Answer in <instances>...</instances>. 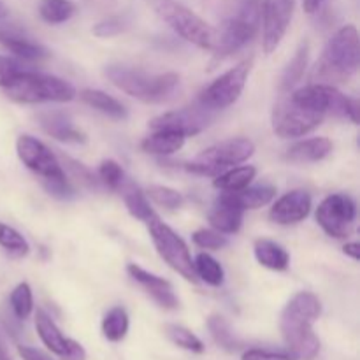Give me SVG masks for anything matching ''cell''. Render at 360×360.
<instances>
[{
    "mask_svg": "<svg viewBox=\"0 0 360 360\" xmlns=\"http://www.w3.org/2000/svg\"><path fill=\"white\" fill-rule=\"evenodd\" d=\"M322 315V302L313 292H297L280 316V330L288 354L295 360H315L320 354V340L313 323Z\"/></svg>",
    "mask_w": 360,
    "mask_h": 360,
    "instance_id": "obj_1",
    "label": "cell"
},
{
    "mask_svg": "<svg viewBox=\"0 0 360 360\" xmlns=\"http://www.w3.org/2000/svg\"><path fill=\"white\" fill-rule=\"evenodd\" d=\"M360 67L359 32L355 25H345L327 41L322 55L311 70V83H347Z\"/></svg>",
    "mask_w": 360,
    "mask_h": 360,
    "instance_id": "obj_2",
    "label": "cell"
},
{
    "mask_svg": "<svg viewBox=\"0 0 360 360\" xmlns=\"http://www.w3.org/2000/svg\"><path fill=\"white\" fill-rule=\"evenodd\" d=\"M105 76L116 88L144 104H164L179 86V74L176 72L150 74L141 69L109 65Z\"/></svg>",
    "mask_w": 360,
    "mask_h": 360,
    "instance_id": "obj_3",
    "label": "cell"
},
{
    "mask_svg": "<svg viewBox=\"0 0 360 360\" xmlns=\"http://www.w3.org/2000/svg\"><path fill=\"white\" fill-rule=\"evenodd\" d=\"M7 97L20 104H42V102H70L76 98V88L69 81L51 74L23 69L16 79L4 88Z\"/></svg>",
    "mask_w": 360,
    "mask_h": 360,
    "instance_id": "obj_4",
    "label": "cell"
},
{
    "mask_svg": "<svg viewBox=\"0 0 360 360\" xmlns=\"http://www.w3.org/2000/svg\"><path fill=\"white\" fill-rule=\"evenodd\" d=\"M151 7L179 37L197 48L213 51L217 44V30L192 9L176 0H151Z\"/></svg>",
    "mask_w": 360,
    "mask_h": 360,
    "instance_id": "obj_5",
    "label": "cell"
},
{
    "mask_svg": "<svg viewBox=\"0 0 360 360\" xmlns=\"http://www.w3.org/2000/svg\"><path fill=\"white\" fill-rule=\"evenodd\" d=\"M260 25V0H246L239 13L227 21L220 32L217 30L214 44V62H224L231 55L245 48L253 37Z\"/></svg>",
    "mask_w": 360,
    "mask_h": 360,
    "instance_id": "obj_6",
    "label": "cell"
},
{
    "mask_svg": "<svg viewBox=\"0 0 360 360\" xmlns=\"http://www.w3.org/2000/svg\"><path fill=\"white\" fill-rule=\"evenodd\" d=\"M255 153V144L248 137H234L221 141L197 155L193 162H188L185 169L197 176H213L217 178L224 171L234 165L245 164Z\"/></svg>",
    "mask_w": 360,
    "mask_h": 360,
    "instance_id": "obj_7",
    "label": "cell"
},
{
    "mask_svg": "<svg viewBox=\"0 0 360 360\" xmlns=\"http://www.w3.org/2000/svg\"><path fill=\"white\" fill-rule=\"evenodd\" d=\"M290 95L299 104L320 112L326 118L338 116V118L350 120L355 125L359 123V102L341 94L333 84L309 83L295 91H290Z\"/></svg>",
    "mask_w": 360,
    "mask_h": 360,
    "instance_id": "obj_8",
    "label": "cell"
},
{
    "mask_svg": "<svg viewBox=\"0 0 360 360\" xmlns=\"http://www.w3.org/2000/svg\"><path fill=\"white\" fill-rule=\"evenodd\" d=\"M323 120H326L323 115L294 101L290 91H287V94H283L278 98V102L273 108V115H271L274 134L281 137V139L304 137L306 134L319 129Z\"/></svg>",
    "mask_w": 360,
    "mask_h": 360,
    "instance_id": "obj_9",
    "label": "cell"
},
{
    "mask_svg": "<svg viewBox=\"0 0 360 360\" xmlns=\"http://www.w3.org/2000/svg\"><path fill=\"white\" fill-rule=\"evenodd\" d=\"M146 225L148 231H150L151 241H153L158 255L165 260V264L178 274H181L186 281L197 283L199 278H197L195 269H193V259L190 255L186 243L167 224H164L158 218V214L150 218Z\"/></svg>",
    "mask_w": 360,
    "mask_h": 360,
    "instance_id": "obj_10",
    "label": "cell"
},
{
    "mask_svg": "<svg viewBox=\"0 0 360 360\" xmlns=\"http://www.w3.org/2000/svg\"><path fill=\"white\" fill-rule=\"evenodd\" d=\"M250 70H252V60H243V62H239L238 65L229 69L220 77H217L200 94L199 104L204 105L211 112L231 108L241 97L243 90L246 86V81H248Z\"/></svg>",
    "mask_w": 360,
    "mask_h": 360,
    "instance_id": "obj_11",
    "label": "cell"
},
{
    "mask_svg": "<svg viewBox=\"0 0 360 360\" xmlns=\"http://www.w3.org/2000/svg\"><path fill=\"white\" fill-rule=\"evenodd\" d=\"M315 218L327 236L334 239H345L354 231L357 206L347 193H330L319 204Z\"/></svg>",
    "mask_w": 360,
    "mask_h": 360,
    "instance_id": "obj_12",
    "label": "cell"
},
{
    "mask_svg": "<svg viewBox=\"0 0 360 360\" xmlns=\"http://www.w3.org/2000/svg\"><path fill=\"white\" fill-rule=\"evenodd\" d=\"M16 153L21 164L27 169H30L32 172H35L41 178V181L67 178L65 171L62 167V162L37 137L28 136V134L18 137Z\"/></svg>",
    "mask_w": 360,
    "mask_h": 360,
    "instance_id": "obj_13",
    "label": "cell"
},
{
    "mask_svg": "<svg viewBox=\"0 0 360 360\" xmlns=\"http://www.w3.org/2000/svg\"><path fill=\"white\" fill-rule=\"evenodd\" d=\"M295 0H262L260 2V25H262V48L266 55L278 49L283 41L292 16Z\"/></svg>",
    "mask_w": 360,
    "mask_h": 360,
    "instance_id": "obj_14",
    "label": "cell"
},
{
    "mask_svg": "<svg viewBox=\"0 0 360 360\" xmlns=\"http://www.w3.org/2000/svg\"><path fill=\"white\" fill-rule=\"evenodd\" d=\"M213 120V112L207 111L199 102L188 108L164 112L150 122L151 130H172L181 136L190 137L202 132Z\"/></svg>",
    "mask_w": 360,
    "mask_h": 360,
    "instance_id": "obj_15",
    "label": "cell"
},
{
    "mask_svg": "<svg viewBox=\"0 0 360 360\" xmlns=\"http://www.w3.org/2000/svg\"><path fill=\"white\" fill-rule=\"evenodd\" d=\"M311 206V195L306 190H290L273 204L269 218L278 225H295L308 218Z\"/></svg>",
    "mask_w": 360,
    "mask_h": 360,
    "instance_id": "obj_16",
    "label": "cell"
},
{
    "mask_svg": "<svg viewBox=\"0 0 360 360\" xmlns=\"http://www.w3.org/2000/svg\"><path fill=\"white\" fill-rule=\"evenodd\" d=\"M127 273L132 278L136 283H139L141 287L146 290V294L157 302L160 308L164 309H176L179 306L178 297L174 294V288L164 278L157 276V274L150 273V271L143 269L137 264H129L127 266Z\"/></svg>",
    "mask_w": 360,
    "mask_h": 360,
    "instance_id": "obj_17",
    "label": "cell"
},
{
    "mask_svg": "<svg viewBox=\"0 0 360 360\" xmlns=\"http://www.w3.org/2000/svg\"><path fill=\"white\" fill-rule=\"evenodd\" d=\"M245 218V210L234 200L232 193L224 192L220 193L211 207L207 220H210L211 229L221 232V234H236L239 232Z\"/></svg>",
    "mask_w": 360,
    "mask_h": 360,
    "instance_id": "obj_18",
    "label": "cell"
},
{
    "mask_svg": "<svg viewBox=\"0 0 360 360\" xmlns=\"http://www.w3.org/2000/svg\"><path fill=\"white\" fill-rule=\"evenodd\" d=\"M39 125L48 136L53 139L62 141V143L84 144L86 143V134L77 129L72 123L69 115L62 111H44L37 116Z\"/></svg>",
    "mask_w": 360,
    "mask_h": 360,
    "instance_id": "obj_19",
    "label": "cell"
},
{
    "mask_svg": "<svg viewBox=\"0 0 360 360\" xmlns=\"http://www.w3.org/2000/svg\"><path fill=\"white\" fill-rule=\"evenodd\" d=\"M334 150L333 141L327 137H311L292 144L285 153V158L292 164H315L329 157Z\"/></svg>",
    "mask_w": 360,
    "mask_h": 360,
    "instance_id": "obj_20",
    "label": "cell"
},
{
    "mask_svg": "<svg viewBox=\"0 0 360 360\" xmlns=\"http://www.w3.org/2000/svg\"><path fill=\"white\" fill-rule=\"evenodd\" d=\"M35 329H37V334L42 343H44V347L55 355H58L60 359H63L67 348H69L70 338L63 336L62 330L56 327L51 316L42 311V309H37V313H35Z\"/></svg>",
    "mask_w": 360,
    "mask_h": 360,
    "instance_id": "obj_21",
    "label": "cell"
},
{
    "mask_svg": "<svg viewBox=\"0 0 360 360\" xmlns=\"http://www.w3.org/2000/svg\"><path fill=\"white\" fill-rule=\"evenodd\" d=\"M0 42L7 51L13 53L14 58L21 60V62H39V60L49 56V51L44 46L27 37H21V35L11 34V32H0Z\"/></svg>",
    "mask_w": 360,
    "mask_h": 360,
    "instance_id": "obj_22",
    "label": "cell"
},
{
    "mask_svg": "<svg viewBox=\"0 0 360 360\" xmlns=\"http://www.w3.org/2000/svg\"><path fill=\"white\" fill-rule=\"evenodd\" d=\"M185 136L172 130H153V134L144 137L141 148L144 153L157 155V157H169V155L178 153L185 144Z\"/></svg>",
    "mask_w": 360,
    "mask_h": 360,
    "instance_id": "obj_23",
    "label": "cell"
},
{
    "mask_svg": "<svg viewBox=\"0 0 360 360\" xmlns=\"http://www.w3.org/2000/svg\"><path fill=\"white\" fill-rule=\"evenodd\" d=\"M253 252H255L257 262L262 267H266V269L287 271L288 266H290V255L276 241H271V239H257L255 246H253Z\"/></svg>",
    "mask_w": 360,
    "mask_h": 360,
    "instance_id": "obj_24",
    "label": "cell"
},
{
    "mask_svg": "<svg viewBox=\"0 0 360 360\" xmlns=\"http://www.w3.org/2000/svg\"><path fill=\"white\" fill-rule=\"evenodd\" d=\"M79 98L84 102L86 105L94 108L95 111L102 112V115L109 116L112 120H125L129 116L127 112L125 105L115 98L112 95L105 94L102 90H94V88H86L79 94Z\"/></svg>",
    "mask_w": 360,
    "mask_h": 360,
    "instance_id": "obj_25",
    "label": "cell"
},
{
    "mask_svg": "<svg viewBox=\"0 0 360 360\" xmlns=\"http://www.w3.org/2000/svg\"><path fill=\"white\" fill-rule=\"evenodd\" d=\"M257 176V167L253 165H239V167H229L221 174L214 178L213 186L220 192H239L246 186L252 185Z\"/></svg>",
    "mask_w": 360,
    "mask_h": 360,
    "instance_id": "obj_26",
    "label": "cell"
},
{
    "mask_svg": "<svg viewBox=\"0 0 360 360\" xmlns=\"http://www.w3.org/2000/svg\"><path fill=\"white\" fill-rule=\"evenodd\" d=\"M232 193L236 202L243 207V210H260V207L267 206L274 200L278 190L273 185H257V186H246L245 190L239 192H229Z\"/></svg>",
    "mask_w": 360,
    "mask_h": 360,
    "instance_id": "obj_27",
    "label": "cell"
},
{
    "mask_svg": "<svg viewBox=\"0 0 360 360\" xmlns=\"http://www.w3.org/2000/svg\"><path fill=\"white\" fill-rule=\"evenodd\" d=\"M308 58H309V44L308 42H302L301 46L295 51L294 58L288 62V65L285 67L283 76H281V83H280V90L283 94L290 91L299 81L302 79L306 72V67H308Z\"/></svg>",
    "mask_w": 360,
    "mask_h": 360,
    "instance_id": "obj_28",
    "label": "cell"
},
{
    "mask_svg": "<svg viewBox=\"0 0 360 360\" xmlns=\"http://www.w3.org/2000/svg\"><path fill=\"white\" fill-rule=\"evenodd\" d=\"M129 315L122 306H115L105 313L102 320V334L111 343H120L129 333Z\"/></svg>",
    "mask_w": 360,
    "mask_h": 360,
    "instance_id": "obj_29",
    "label": "cell"
},
{
    "mask_svg": "<svg viewBox=\"0 0 360 360\" xmlns=\"http://www.w3.org/2000/svg\"><path fill=\"white\" fill-rule=\"evenodd\" d=\"M77 6L72 0H41L39 14L49 25H60L69 21L76 14Z\"/></svg>",
    "mask_w": 360,
    "mask_h": 360,
    "instance_id": "obj_30",
    "label": "cell"
},
{
    "mask_svg": "<svg viewBox=\"0 0 360 360\" xmlns=\"http://www.w3.org/2000/svg\"><path fill=\"white\" fill-rule=\"evenodd\" d=\"M193 269H195L197 278L210 285V287H220L225 280L224 267L210 253H199L193 260Z\"/></svg>",
    "mask_w": 360,
    "mask_h": 360,
    "instance_id": "obj_31",
    "label": "cell"
},
{
    "mask_svg": "<svg viewBox=\"0 0 360 360\" xmlns=\"http://www.w3.org/2000/svg\"><path fill=\"white\" fill-rule=\"evenodd\" d=\"M207 329L213 336L214 343L225 352H238L241 348V341L234 336L227 320L220 315H211L207 319Z\"/></svg>",
    "mask_w": 360,
    "mask_h": 360,
    "instance_id": "obj_32",
    "label": "cell"
},
{
    "mask_svg": "<svg viewBox=\"0 0 360 360\" xmlns=\"http://www.w3.org/2000/svg\"><path fill=\"white\" fill-rule=\"evenodd\" d=\"M123 200H125V206L129 210V213L134 218H137V220L144 221V224L157 214L153 211V207H151L146 193L141 192L137 186H129L125 190V193H123Z\"/></svg>",
    "mask_w": 360,
    "mask_h": 360,
    "instance_id": "obj_33",
    "label": "cell"
},
{
    "mask_svg": "<svg viewBox=\"0 0 360 360\" xmlns=\"http://www.w3.org/2000/svg\"><path fill=\"white\" fill-rule=\"evenodd\" d=\"M0 246L13 259H23L30 252V245H28L27 239L16 229H13L7 224H2V221H0Z\"/></svg>",
    "mask_w": 360,
    "mask_h": 360,
    "instance_id": "obj_34",
    "label": "cell"
},
{
    "mask_svg": "<svg viewBox=\"0 0 360 360\" xmlns=\"http://www.w3.org/2000/svg\"><path fill=\"white\" fill-rule=\"evenodd\" d=\"M11 311L16 320H27L34 311V294L28 283H18L9 297Z\"/></svg>",
    "mask_w": 360,
    "mask_h": 360,
    "instance_id": "obj_35",
    "label": "cell"
},
{
    "mask_svg": "<svg viewBox=\"0 0 360 360\" xmlns=\"http://www.w3.org/2000/svg\"><path fill=\"white\" fill-rule=\"evenodd\" d=\"M165 334L169 340L176 345V347L183 348L192 354H202L204 343L192 333V330L185 329L181 326H165Z\"/></svg>",
    "mask_w": 360,
    "mask_h": 360,
    "instance_id": "obj_36",
    "label": "cell"
},
{
    "mask_svg": "<svg viewBox=\"0 0 360 360\" xmlns=\"http://www.w3.org/2000/svg\"><path fill=\"white\" fill-rule=\"evenodd\" d=\"M146 197H150L155 204L165 207V210H178L185 202V199H183V195L178 190L164 185H151L146 190Z\"/></svg>",
    "mask_w": 360,
    "mask_h": 360,
    "instance_id": "obj_37",
    "label": "cell"
},
{
    "mask_svg": "<svg viewBox=\"0 0 360 360\" xmlns=\"http://www.w3.org/2000/svg\"><path fill=\"white\" fill-rule=\"evenodd\" d=\"M123 178H125L123 169L116 160L108 158L98 165V181L108 186L109 190H118L123 185Z\"/></svg>",
    "mask_w": 360,
    "mask_h": 360,
    "instance_id": "obj_38",
    "label": "cell"
},
{
    "mask_svg": "<svg viewBox=\"0 0 360 360\" xmlns=\"http://www.w3.org/2000/svg\"><path fill=\"white\" fill-rule=\"evenodd\" d=\"M192 239L202 250H221L229 245L227 236L214 231V229H199V231L193 232Z\"/></svg>",
    "mask_w": 360,
    "mask_h": 360,
    "instance_id": "obj_39",
    "label": "cell"
},
{
    "mask_svg": "<svg viewBox=\"0 0 360 360\" xmlns=\"http://www.w3.org/2000/svg\"><path fill=\"white\" fill-rule=\"evenodd\" d=\"M60 160L63 162V165H65L67 171L70 172V176H72L74 179H77L79 183H83L84 186H88V188H95V186L98 185V179L95 178L94 172H91L86 165H83L81 162L74 160V158L65 157V155H62V157H60Z\"/></svg>",
    "mask_w": 360,
    "mask_h": 360,
    "instance_id": "obj_40",
    "label": "cell"
},
{
    "mask_svg": "<svg viewBox=\"0 0 360 360\" xmlns=\"http://www.w3.org/2000/svg\"><path fill=\"white\" fill-rule=\"evenodd\" d=\"M23 62L14 56H6L0 55V88H7L14 79H16L18 74L23 70Z\"/></svg>",
    "mask_w": 360,
    "mask_h": 360,
    "instance_id": "obj_41",
    "label": "cell"
},
{
    "mask_svg": "<svg viewBox=\"0 0 360 360\" xmlns=\"http://www.w3.org/2000/svg\"><path fill=\"white\" fill-rule=\"evenodd\" d=\"M241 360H295L288 352H271L262 348H252L241 355Z\"/></svg>",
    "mask_w": 360,
    "mask_h": 360,
    "instance_id": "obj_42",
    "label": "cell"
},
{
    "mask_svg": "<svg viewBox=\"0 0 360 360\" xmlns=\"http://www.w3.org/2000/svg\"><path fill=\"white\" fill-rule=\"evenodd\" d=\"M120 32H122V23L118 20H105L94 27V34L97 37H112V35H118Z\"/></svg>",
    "mask_w": 360,
    "mask_h": 360,
    "instance_id": "obj_43",
    "label": "cell"
},
{
    "mask_svg": "<svg viewBox=\"0 0 360 360\" xmlns=\"http://www.w3.org/2000/svg\"><path fill=\"white\" fill-rule=\"evenodd\" d=\"M62 360H86V350L83 348V345H79L77 341L70 340L69 348H67L65 355Z\"/></svg>",
    "mask_w": 360,
    "mask_h": 360,
    "instance_id": "obj_44",
    "label": "cell"
},
{
    "mask_svg": "<svg viewBox=\"0 0 360 360\" xmlns=\"http://www.w3.org/2000/svg\"><path fill=\"white\" fill-rule=\"evenodd\" d=\"M18 352H20V357L23 360H53L49 355H46L44 352L37 350V348H32V347H23V345H20V347H18Z\"/></svg>",
    "mask_w": 360,
    "mask_h": 360,
    "instance_id": "obj_45",
    "label": "cell"
},
{
    "mask_svg": "<svg viewBox=\"0 0 360 360\" xmlns=\"http://www.w3.org/2000/svg\"><path fill=\"white\" fill-rule=\"evenodd\" d=\"M343 252H345V255H348L350 259H354L355 262H357V260L360 259V245H359V243H347V245H345V248H343Z\"/></svg>",
    "mask_w": 360,
    "mask_h": 360,
    "instance_id": "obj_46",
    "label": "cell"
},
{
    "mask_svg": "<svg viewBox=\"0 0 360 360\" xmlns=\"http://www.w3.org/2000/svg\"><path fill=\"white\" fill-rule=\"evenodd\" d=\"M323 0H302V7L308 14H315L322 7Z\"/></svg>",
    "mask_w": 360,
    "mask_h": 360,
    "instance_id": "obj_47",
    "label": "cell"
},
{
    "mask_svg": "<svg viewBox=\"0 0 360 360\" xmlns=\"http://www.w3.org/2000/svg\"><path fill=\"white\" fill-rule=\"evenodd\" d=\"M0 360H13V357H11V354H9V350H7L6 341H4L2 334H0Z\"/></svg>",
    "mask_w": 360,
    "mask_h": 360,
    "instance_id": "obj_48",
    "label": "cell"
}]
</instances>
